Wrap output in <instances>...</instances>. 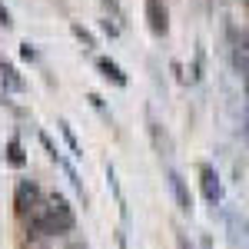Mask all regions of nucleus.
Listing matches in <instances>:
<instances>
[{
    "instance_id": "nucleus-1",
    "label": "nucleus",
    "mask_w": 249,
    "mask_h": 249,
    "mask_svg": "<svg viewBox=\"0 0 249 249\" xmlns=\"http://www.w3.org/2000/svg\"><path fill=\"white\" fill-rule=\"evenodd\" d=\"M30 223L37 226L43 236H57V232H70L77 226V216L70 210V203L63 196H47L37 210L30 213Z\"/></svg>"
},
{
    "instance_id": "nucleus-2",
    "label": "nucleus",
    "mask_w": 249,
    "mask_h": 249,
    "mask_svg": "<svg viewBox=\"0 0 249 249\" xmlns=\"http://www.w3.org/2000/svg\"><path fill=\"white\" fill-rule=\"evenodd\" d=\"M40 203H43V199H40L37 183H27V179H23V183L17 186V210H20V213H27V210L34 213Z\"/></svg>"
},
{
    "instance_id": "nucleus-3",
    "label": "nucleus",
    "mask_w": 249,
    "mask_h": 249,
    "mask_svg": "<svg viewBox=\"0 0 249 249\" xmlns=\"http://www.w3.org/2000/svg\"><path fill=\"white\" fill-rule=\"evenodd\" d=\"M199 176H203V196H206L210 203H219V199H223V186H219L216 170H213V166H203V170H199Z\"/></svg>"
},
{
    "instance_id": "nucleus-4",
    "label": "nucleus",
    "mask_w": 249,
    "mask_h": 249,
    "mask_svg": "<svg viewBox=\"0 0 249 249\" xmlns=\"http://www.w3.org/2000/svg\"><path fill=\"white\" fill-rule=\"evenodd\" d=\"M146 17H150L153 34H166V7L160 0H146Z\"/></svg>"
},
{
    "instance_id": "nucleus-5",
    "label": "nucleus",
    "mask_w": 249,
    "mask_h": 249,
    "mask_svg": "<svg viewBox=\"0 0 249 249\" xmlns=\"http://www.w3.org/2000/svg\"><path fill=\"white\" fill-rule=\"evenodd\" d=\"M96 70H100V73H103V77H107V80H113L116 87H126V73H123V70L116 67L113 60L100 57V60H96Z\"/></svg>"
},
{
    "instance_id": "nucleus-6",
    "label": "nucleus",
    "mask_w": 249,
    "mask_h": 249,
    "mask_svg": "<svg viewBox=\"0 0 249 249\" xmlns=\"http://www.w3.org/2000/svg\"><path fill=\"white\" fill-rule=\"evenodd\" d=\"M232 67L249 77V40H236L232 43Z\"/></svg>"
},
{
    "instance_id": "nucleus-7",
    "label": "nucleus",
    "mask_w": 249,
    "mask_h": 249,
    "mask_svg": "<svg viewBox=\"0 0 249 249\" xmlns=\"http://www.w3.org/2000/svg\"><path fill=\"white\" fill-rule=\"evenodd\" d=\"M170 186H173V196H176V206L183 213H190V193H186V183L179 179V173H170Z\"/></svg>"
},
{
    "instance_id": "nucleus-8",
    "label": "nucleus",
    "mask_w": 249,
    "mask_h": 249,
    "mask_svg": "<svg viewBox=\"0 0 249 249\" xmlns=\"http://www.w3.org/2000/svg\"><path fill=\"white\" fill-rule=\"evenodd\" d=\"M0 77L7 80V83H10V87H14V90H23V80L17 77V70H14V67H10V63H0Z\"/></svg>"
},
{
    "instance_id": "nucleus-9",
    "label": "nucleus",
    "mask_w": 249,
    "mask_h": 249,
    "mask_svg": "<svg viewBox=\"0 0 249 249\" xmlns=\"http://www.w3.org/2000/svg\"><path fill=\"white\" fill-rule=\"evenodd\" d=\"M60 133H63V140H67V146H70V150L80 156V146H77V136H73V130H70L67 123H60Z\"/></svg>"
},
{
    "instance_id": "nucleus-10",
    "label": "nucleus",
    "mask_w": 249,
    "mask_h": 249,
    "mask_svg": "<svg viewBox=\"0 0 249 249\" xmlns=\"http://www.w3.org/2000/svg\"><path fill=\"white\" fill-rule=\"evenodd\" d=\"M10 163H14V166H20V163H23V150H20L17 140H10Z\"/></svg>"
},
{
    "instance_id": "nucleus-11",
    "label": "nucleus",
    "mask_w": 249,
    "mask_h": 249,
    "mask_svg": "<svg viewBox=\"0 0 249 249\" xmlns=\"http://www.w3.org/2000/svg\"><path fill=\"white\" fill-rule=\"evenodd\" d=\"M73 34H77V37L83 40V43H87V47H93V37H90V34H87V30H83V27H80V23H73Z\"/></svg>"
},
{
    "instance_id": "nucleus-12",
    "label": "nucleus",
    "mask_w": 249,
    "mask_h": 249,
    "mask_svg": "<svg viewBox=\"0 0 249 249\" xmlns=\"http://www.w3.org/2000/svg\"><path fill=\"white\" fill-rule=\"evenodd\" d=\"M0 23H3V27H10V14L3 10V3H0Z\"/></svg>"
}]
</instances>
